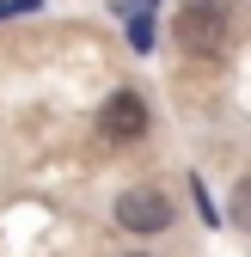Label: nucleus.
<instances>
[{"label":"nucleus","instance_id":"f257e3e1","mask_svg":"<svg viewBox=\"0 0 251 257\" xmlns=\"http://www.w3.org/2000/svg\"><path fill=\"white\" fill-rule=\"evenodd\" d=\"M172 37L184 55H221L227 49V7L221 0H184L172 13Z\"/></svg>","mask_w":251,"mask_h":257},{"label":"nucleus","instance_id":"7ed1b4c3","mask_svg":"<svg viewBox=\"0 0 251 257\" xmlns=\"http://www.w3.org/2000/svg\"><path fill=\"white\" fill-rule=\"evenodd\" d=\"M98 135H104V141H141V135H147V104H141V92H110L104 110H98Z\"/></svg>","mask_w":251,"mask_h":257},{"label":"nucleus","instance_id":"f03ea898","mask_svg":"<svg viewBox=\"0 0 251 257\" xmlns=\"http://www.w3.org/2000/svg\"><path fill=\"white\" fill-rule=\"evenodd\" d=\"M116 227L122 233H166L172 227V196L166 190H153V184H135V190H122L116 196Z\"/></svg>","mask_w":251,"mask_h":257},{"label":"nucleus","instance_id":"20e7f679","mask_svg":"<svg viewBox=\"0 0 251 257\" xmlns=\"http://www.w3.org/2000/svg\"><path fill=\"white\" fill-rule=\"evenodd\" d=\"M233 220L251 233V178H239V184H233Z\"/></svg>","mask_w":251,"mask_h":257}]
</instances>
